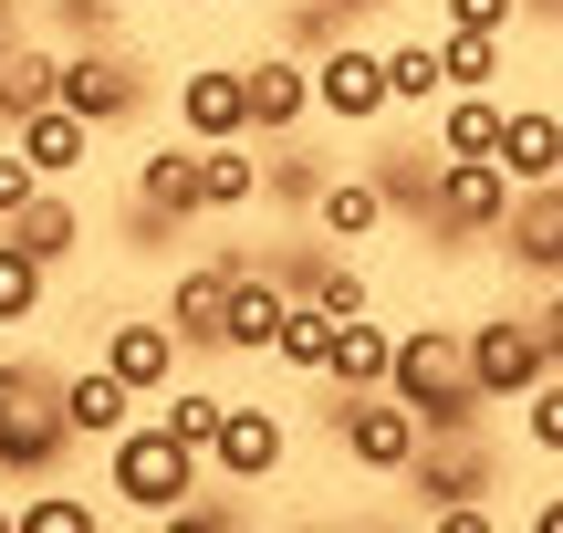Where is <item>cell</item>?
Returning a JSON list of instances; mask_svg holds the SVG:
<instances>
[{"label":"cell","mask_w":563,"mask_h":533,"mask_svg":"<svg viewBox=\"0 0 563 533\" xmlns=\"http://www.w3.org/2000/svg\"><path fill=\"white\" fill-rule=\"evenodd\" d=\"M199 481H209V450L178 439L167 418H136V429L104 439V492H115L136 523H178L188 502H199Z\"/></svg>","instance_id":"1"},{"label":"cell","mask_w":563,"mask_h":533,"mask_svg":"<svg viewBox=\"0 0 563 533\" xmlns=\"http://www.w3.org/2000/svg\"><path fill=\"white\" fill-rule=\"evenodd\" d=\"M386 388H397L428 429H470V418L490 409L481 377H470V335H449V325H407V335H397V367H386Z\"/></svg>","instance_id":"2"},{"label":"cell","mask_w":563,"mask_h":533,"mask_svg":"<svg viewBox=\"0 0 563 533\" xmlns=\"http://www.w3.org/2000/svg\"><path fill=\"white\" fill-rule=\"evenodd\" d=\"M74 450V418H63V377H42V367H0V471H21V481H42L53 460Z\"/></svg>","instance_id":"3"},{"label":"cell","mask_w":563,"mask_h":533,"mask_svg":"<svg viewBox=\"0 0 563 533\" xmlns=\"http://www.w3.org/2000/svg\"><path fill=\"white\" fill-rule=\"evenodd\" d=\"M323 429H334L344 471H365V481H407V460H418L428 418L407 409L397 388H365V398H334V409H323Z\"/></svg>","instance_id":"4"},{"label":"cell","mask_w":563,"mask_h":533,"mask_svg":"<svg viewBox=\"0 0 563 533\" xmlns=\"http://www.w3.org/2000/svg\"><path fill=\"white\" fill-rule=\"evenodd\" d=\"M313 116H334V126H386L397 116V95H386V42H355V32H334L313 53Z\"/></svg>","instance_id":"5"},{"label":"cell","mask_w":563,"mask_h":533,"mask_svg":"<svg viewBox=\"0 0 563 533\" xmlns=\"http://www.w3.org/2000/svg\"><path fill=\"white\" fill-rule=\"evenodd\" d=\"M428 220H439L449 241H501V220H511V167L501 157H439V178H428Z\"/></svg>","instance_id":"6"},{"label":"cell","mask_w":563,"mask_h":533,"mask_svg":"<svg viewBox=\"0 0 563 533\" xmlns=\"http://www.w3.org/2000/svg\"><path fill=\"white\" fill-rule=\"evenodd\" d=\"M470 377H481L490 409H522V398L553 377L543 325H532V314H490V325H470Z\"/></svg>","instance_id":"7"},{"label":"cell","mask_w":563,"mask_h":533,"mask_svg":"<svg viewBox=\"0 0 563 533\" xmlns=\"http://www.w3.org/2000/svg\"><path fill=\"white\" fill-rule=\"evenodd\" d=\"M282 460H292V429H282V409H241V398H230L220 439H209V481H230V492H262Z\"/></svg>","instance_id":"8"},{"label":"cell","mask_w":563,"mask_h":533,"mask_svg":"<svg viewBox=\"0 0 563 533\" xmlns=\"http://www.w3.org/2000/svg\"><path fill=\"white\" fill-rule=\"evenodd\" d=\"M178 137H199V146L251 137V63H188L178 74Z\"/></svg>","instance_id":"9"},{"label":"cell","mask_w":563,"mask_h":533,"mask_svg":"<svg viewBox=\"0 0 563 533\" xmlns=\"http://www.w3.org/2000/svg\"><path fill=\"white\" fill-rule=\"evenodd\" d=\"M230 283H241V251H209L199 272H178V293H167V325H178V346H230Z\"/></svg>","instance_id":"10"},{"label":"cell","mask_w":563,"mask_h":533,"mask_svg":"<svg viewBox=\"0 0 563 533\" xmlns=\"http://www.w3.org/2000/svg\"><path fill=\"white\" fill-rule=\"evenodd\" d=\"M178 325H167V314H125V325H104V367L125 377V388L136 398H167L178 388Z\"/></svg>","instance_id":"11"},{"label":"cell","mask_w":563,"mask_h":533,"mask_svg":"<svg viewBox=\"0 0 563 533\" xmlns=\"http://www.w3.org/2000/svg\"><path fill=\"white\" fill-rule=\"evenodd\" d=\"M136 220L146 230H167V220H199V137H167V146H146L136 157Z\"/></svg>","instance_id":"12"},{"label":"cell","mask_w":563,"mask_h":533,"mask_svg":"<svg viewBox=\"0 0 563 533\" xmlns=\"http://www.w3.org/2000/svg\"><path fill=\"white\" fill-rule=\"evenodd\" d=\"M63 105H74V116H95V126H125L146 105V74L125 53H95V42H84V53H63Z\"/></svg>","instance_id":"13"},{"label":"cell","mask_w":563,"mask_h":533,"mask_svg":"<svg viewBox=\"0 0 563 533\" xmlns=\"http://www.w3.org/2000/svg\"><path fill=\"white\" fill-rule=\"evenodd\" d=\"M95 137H104V126H95V116H74L63 95H53V105H32V116H11V146L42 167V178H74V167H95Z\"/></svg>","instance_id":"14"},{"label":"cell","mask_w":563,"mask_h":533,"mask_svg":"<svg viewBox=\"0 0 563 533\" xmlns=\"http://www.w3.org/2000/svg\"><path fill=\"white\" fill-rule=\"evenodd\" d=\"M501 251H511L522 272H543V283H563V178H543V188H511Z\"/></svg>","instance_id":"15"},{"label":"cell","mask_w":563,"mask_h":533,"mask_svg":"<svg viewBox=\"0 0 563 533\" xmlns=\"http://www.w3.org/2000/svg\"><path fill=\"white\" fill-rule=\"evenodd\" d=\"M313 116V53H251V137H292Z\"/></svg>","instance_id":"16"},{"label":"cell","mask_w":563,"mask_h":533,"mask_svg":"<svg viewBox=\"0 0 563 533\" xmlns=\"http://www.w3.org/2000/svg\"><path fill=\"white\" fill-rule=\"evenodd\" d=\"M386 209H397V199H386L376 167H344V178H323V188H313V230H323L334 251H344V241H376Z\"/></svg>","instance_id":"17"},{"label":"cell","mask_w":563,"mask_h":533,"mask_svg":"<svg viewBox=\"0 0 563 533\" xmlns=\"http://www.w3.org/2000/svg\"><path fill=\"white\" fill-rule=\"evenodd\" d=\"M136 409H146V398L125 388V377L104 367V356H95L84 377H63V418H74V439H95V450H104L115 429H136Z\"/></svg>","instance_id":"18"},{"label":"cell","mask_w":563,"mask_h":533,"mask_svg":"<svg viewBox=\"0 0 563 533\" xmlns=\"http://www.w3.org/2000/svg\"><path fill=\"white\" fill-rule=\"evenodd\" d=\"M501 167H511V188L563 178V116H553V105H511V116H501Z\"/></svg>","instance_id":"19"},{"label":"cell","mask_w":563,"mask_h":533,"mask_svg":"<svg viewBox=\"0 0 563 533\" xmlns=\"http://www.w3.org/2000/svg\"><path fill=\"white\" fill-rule=\"evenodd\" d=\"M282 314H292V283H282V272H251V262H241V283H230V356H272Z\"/></svg>","instance_id":"20"},{"label":"cell","mask_w":563,"mask_h":533,"mask_svg":"<svg viewBox=\"0 0 563 533\" xmlns=\"http://www.w3.org/2000/svg\"><path fill=\"white\" fill-rule=\"evenodd\" d=\"M53 95H63V53L0 32V116H32V105H53Z\"/></svg>","instance_id":"21"},{"label":"cell","mask_w":563,"mask_h":533,"mask_svg":"<svg viewBox=\"0 0 563 533\" xmlns=\"http://www.w3.org/2000/svg\"><path fill=\"white\" fill-rule=\"evenodd\" d=\"M386 367H397V335H386V325H365V314H344L323 388H334V398H365V388H386Z\"/></svg>","instance_id":"22"},{"label":"cell","mask_w":563,"mask_h":533,"mask_svg":"<svg viewBox=\"0 0 563 533\" xmlns=\"http://www.w3.org/2000/svg\"><path fill=\"white\" fill-rule=\"evenodd\" d=\"M334 335H344V314H334V304H313V293H292V314H282L272 356H282L292 377H323V367H334Z\"/></svg>","instance_id":"23"},{"label":"cell","mask_w":563,"mask_h":533,"mask_svg":"<svg viewBox=\"0 0 563 533\" xmlns=\"http://www.w3.org/2000/svg\"><path fill=\"white\" fill-rule=\"evenodd\" d=\"M262 199V157H251V137H220V146H199V209H251Z\"/></svg>","instance_id":"24"},{"label":"cell","mask_w":563,"mask_h":533,"mask_svg":"<svg viewBox=\"0 0 563 533\" xmlns=\"http://www.w3.org/2000/svg\"><path fill=\"white\" fill-rule=\"evenodd\" d=\"M501 95H439V157H501Z\"/></svg>","instance_id":"25"},{"label":"cell","mask_w":563,"mask_h":533,"mask_svg":"<svg viewBox=\"0 0 563 533\" xmlns=\"http://www.w3.org/2000/svg\"><path fill=\"white\" fill-rule=\"evenodd\" d=\"M0 230H11L21 251H42V262H74V251H84V209L63 199V188H42V199L21 209V220H0Z\"/></svg>","instance_id":"26"},{"label":"cell","mask_w":563,"mask_h":533,"mask_svg":"<svg viewBox=\"0 0 563 533\" xmlns=\"http://www.w3.org/2000/svg\"><path fill=\"white\" fill-rule=\"evenodd\" d=\"M501 42H511V32H460V21H449V32H439L449 95H490V84H501Z\"/></svg>","instance_id":"27"},{"label":"cell","mask_w":563,"mask_h":533,"mask_svg":"<svg viewBox=\"0 0 563 533\" xmlns=\"http://www.w3.org/2000/svg\"><path fill=\"white\" fill-rule=\"evenodd\" d=\"M386 95H397V116H428V105L449 95L439 42H386Z\"/></svg>","instance_id":"28"},{"label":"cell","mask_w":563,"mask_h":533,"mask_svg":"<svg viewBox=\"0 0 563 533\" xmlns=\"http://www.w3.org/2000/svg\"><path fill=\"white\" fill-rule=\"evenodd\" d=\"M42 293H53V262H42V251H21L11 230H0V335H11V325H32V314H42Z\"/></svg>","instance_id":"29"},{"label":"cell","mask_w":563,"mask_h":533,"mask_svg":"<svg viewBox=\"0 0 563 533\" xmlns=\"http://www.w3.org/2000/svg\"><path fill=\"white\" fill-rule=\"evenodd\" d=\"M157 418H167L178 439H199V450H209V439H220V418H230V398H220V388H167Z\"/></svg>","instance_id":"30"},{"label":"cell","mask_w":563,"mask_h":533,"mask_svg":"<svg viewBox=\"0 0 563 533\" xmlns=\"http://www.w3.org/2000/svg\"><path fill=\"white\" fill-rule=\"evenodd\" d=\"M522 439H532V450H543V460H563V367H553L543 388L522 398Z\"/></svg>","instance_id":"31"},{"label":"cell","mask_w":563,"mask_h":533,"mask_svg":"<svg viewBox=\"0 0 563 533\" xmlns=\"http://www.w3.org/2000/svg\"><path fill=\"white\" fill-rule=\"evenodd\" d=\"M21 533H95V502L84 492H32L21 502Z\"/></svg>","instance_id":"32"},{"label":"cell","mask_w":563,"mask_h":533,"mask_svg":"<svg viewBox=\"0 0 563 533\" xmlns=\"http://www.w3.org/2000/svg\"><path fill=\"white\" fill-rule=\"evenodd\" d=\"M313 304H334V314H365V304H376V283H365V272L344 262V251H323V272H313Z\"/></svg>","instance_id":"33"},{"label":"cell","mask_w":563,"mask_h":533,"mask_svg":"<svg viewBox=\"0 0 563 533\" xmlns=\"http://www.w3.org/2000/svg\"><path fill=\"white\" fill-rule=\"evenodd\" d=\"M42 188H53V178H42V167L21 157V146H0V220H21V209H32Z\"/></svg>","instance_id":"34"},{"label":"cell","mask_w":563,"mask_h":533,"mask_svg":"<svg viewBox=\"0 0 563 533\" xmlns=\"http://www.w3.org/2000/svg\"><path fill=\"white\" fill-rule=\"evenodd\" d=\"M511 11L522 0H439V21H460V32H511Z\"/></svg>","instance_id":"35"},{"label":"cell","mask_w":563,"mask_h":533,"mask_svg":"<svg viewBox=\"0 0 563 533\" xmlns=\"http://www.w3.org/2000/svg\"><path fill=\"white\" fill-rule=\"evenodd\" d=\"M272 188H282V199H302V209H313V188H323V167H313V157H292V146H282V157H272Z\"/></svg>","instance_id":"36"},{"label":"cell","mask_w":563,"mask_h":533,"mask_svg":"<svg viewBox=\"0 0 563 533\" xmlns=\"http://www.w3.org/2000/svg\"><path fill=\"white\" fill-rule=\"evenodd\" d=\"M532 325H543V356H553V367H563V283L543 293V304H532Z\"/></svg>","instance_id":"37"},{"label":"cell","mask_w":563,"mask_h":533,"mask_svg":"<svg viewBox=\"0 0 563 533\" xmlns=\"http://www.w3.org/2000/svg\"><path fill=\"white\" fill-rule=\"evenodd\" d=\"M74 32H115V0H74Z\"/></svg>","instance_id":"38"},{"label":"cell","mask_w":563,"mask_h":533,"mask_svg":"<svg viewBox=\"0 0 563 533\" xmlns=\"http://www.w3.org/2000/svg\"><path fill=\"white\" fill-rule=\"evenodd\" d=\"M532 533H563V492H553V502H532Z\"/></svg>","instance_id":"39"},{"label":"cell","mask_w":563,"mask_h":533,"mask_svg":"<svg viewBox=\"0 0 563 533\" xmlns=\"http://www.w3.org/2000/svg\"><path fill=\"white\" fill-rule=\"evenodd\" d=\"M0 533H21V502H0Z\"/></svg>","instance_id":"40"},{"label":"cell","mask_w":563,"mask_h":533,"mask_svg":"<svg viewBox=\"0 0 563 533\" xmlns=\"http://www.w3.org/2000/svg\"><path fill=\"white\" fill-rule=\"evenodd\" d=\"M11 21H21V0H0V32H11Z\"/></svg>","instance_id":"41"},{"label":"cell","mask_w":563,"mask_h":533,"mask_svg":"<svg viewBox=\"0 0 563 533\" xmlns=\"http://www.w3.org/2000/svg\"><path fill=\"white\" fill-rule=\"evenodd\" d=\"M532 11H543V21H563V0H532Z\"/></svg>","instance_id":"42"},{"label":"cell","mask_w":563,"mask_h":533,"mask_svg":"<svg viewBox=\"0 0 563 533\" xmlns=\"http://www.w3.org/2000/svg\"><path fill=\"white\" fill-rule=\"evenodd\" d=\"M178 11H209V0H178Z\"/></svg>","instance_id":"43"}]
</instances>
